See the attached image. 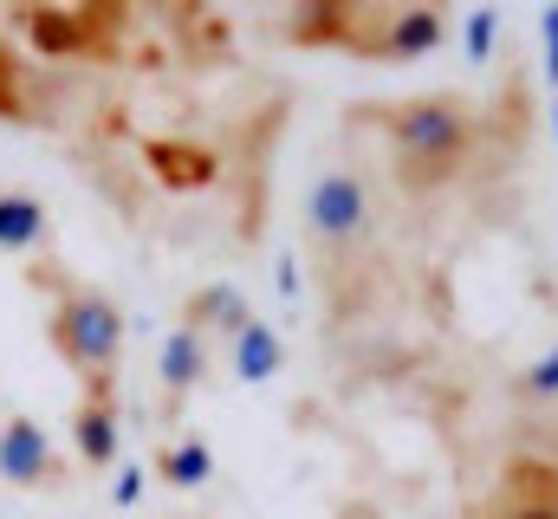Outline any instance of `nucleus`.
Listing matches in <instances>:
<instances>
[{
  "label": "nucleus",
  "instance_id": "obj_16",
  "mask_svg": "<svg viewBox=\"0 0 558 519\" xmlns=\"http://www.w3.org/2000/svg\"><path fill=\"white\" fill-rule=\"evenodd\" d=\"M137 487H143V474H137V468H124V474H118V487H111V494H118V507H131V500H137Z\"/></svg>",
  "mask_w": 558,
  "mask_h": 519
},
{
  "label": "nucleus",
  "instance_id": "obj_7",
  "mask_svg": "<svg viewBox=\"0 0 558 519\" xmlns=\"http://www.w3.org/2000/svg\"><path fill=\"white\" fill-rule=\"evenodd\" d=\"M208 351H215V345H208L195 325H182V318L162 331V345H156V415H162V422H175L182 402L208 384Z\"/></svg>",
  "mask_w": 558,
  "mask_h": 519
},
{
  "label": "nucleus",
  "instance_id": "obj_4",
  "mask_svg": "<svg viewBox=\"0 0 558 519\" xmlns=\"http://www.w3.org/2000/svg\"><path fill=\"white\" fill-rule=\"evenodd\" d=\"M364 234H371V182L338 162L305 189V241L325 260H344Z\"/></svg>",
  "mask_w": 558,
  "mask_h": 519
},
{
  "label": "nucleus",
  "instance_id": "obj_6",
  "mask_svg": "<svg viewBox=\"0 0 558 519\" xmlns=\"http://www.w3.org/2000/svg\"><path fill=\"white\" fill-rule=\"evenodd\" d=\"M474 519H558V461L513 455Z\"/></svg>",
  "mask_w": 558,
  "mask_h": 519
},
{
  "label": "nucleus",
  "instance_id": "obj_15",
  "mask_svg": "<svg viewBox=\"0 0 558 519\" xmlns=\"http://www.w3.org/2000/svg\"><path fill=\"white\" fill-rule=\"evenodd\" d=\"M539 52H546V85L558 98V0H546V13H539Z\"/></svg>",
  "mask_w": 558,
  "mask_h": 519
},
{
  "label": "nucleus",
  "instance_id": "obj_1",
  "mask_svg": "<svg viewBox=\"0 0 558 519\" xmlns=\"http://www.w3.org/2000/svg\"><path fill=\"white\" fill-rule=\"evenodd\" d=\"M351 124L384 130L390 136V156H397V176L403 189H441L468 169L474 156V136H481V118L461 92H422V98H377V105H357Z\"/></svg>",
  "mask_w": 558,
  "mask_h": 519
},
{
  "label": "nucleus",
  "instance_id": "obj_8",
  "mask_svg": "<svg viewBox=\"0 0 558 519\" xmlns=\"http://www.w3.org/2000/svg\"><path fill=\"white\" fill-rule=\"evenodd\" d=\"M118 396H78L72 402V455L78 468L92 474H111L118 468Z\"/></svg>",
  "mask_w": 558,
  "mask_h": 519
},
{
  "label": "nucleus",
  "instance_id": "obj_12",
  "mask_svg": "<svg viewBox=\"0 0 558 519\" xmlns=\"http://www.w3.org/2000/svg\"><path fill=\"white\" fill-rule=\"evenodd\" d=\"M228 364H234L241 384H267V377H279V364H286V345H279V331L267 318H247L234 331V345H228Z\"/></svg>",
  "mask_w": 558,
  "mask_h": 519
},
{
  "label": "nucleus",
  "instance_id": "obj_17",
  "mask_svg": "<svg viewBox=\"0 0 558 519\" xmlns=\"http://www.w3.org/2000/svg\"><path fill=\"white\" fill-rule=\"evenodd\" d=\"M553 130H558V98H553Z\"/></svg>",
  "mask_w": 558,
  "mask_h": 519
},
{
  "label": "nucleus",
  "instance_id": "obj_9",
  "mask_svg": "<svg viewBox=\"0 0 558 519\" xmlns=\"http://www.w3.org/2000/svg\"><path fill=\"white\" fill-rule=\"evenodd\" d=\"M175 318H182V325H195L208 345H234V331L254 318V305H247V292H241V286H221V279H215V286H195V292L182 299V312H175Z\"/></svg>",
  "mask_w": 558,
  "mask_h": 519
},
{
  "label": "nucleus",
  "instance_id": "obj_10",
  "mask_svg": "<svg viewBox=\"0 0 558 519\" xmlns=\"http://www.w3.org/2000/svg\"><path fill=\"white\" fill-rule=\"evenodd\" d=\"M149 474H156V487H169V494H195V487H208V474H215V448H208V435H169V442L156 448Z\"/></svg>",
  "mask_w": 558,
  "mask_h": 519
},
{
  "label": "nucleus",
  "instance_id": "obj_5",
  "mask_svg": "<svg viewBox=\"0 0 558 519\" xmlns=\"http://www.w3.org/2000/svg\"><path fill=\"white\" fill-rule=\"evenodd\" d=\"M65 481H72V468L52 448V435L33 415H7L0 422V487H13V494H52Z\"/></svg>",
  "mask_w": 558,
  "mask_h": 519
},
{
  "label": "nucleus",
  "instance_id": "obj_11",
  "mask_svg": "<svg viewBox=\"0 0 558 519\" xmlns=\"http://www.w3.org/2000/svg\"><path fill=\"white\" fill-rule=\"evenodd\" d=\"M52 241V208L33 189H0V254H33Z\"/></svg>",
  "mask_w": 558,
  "mask_h": 519
},
{
  "label": "nucleus",
  "instance_id": "obj_14",
  "mask_svg": "<svg viewBox=\"0 0 558 519\" xmlns=\"http://www.w3.org/2000/svg\"><path fill=\"white\" fill-rule=\"evenodd\" d=\"M494 26H500L494 7H474V13H468V59H474V65L494 59Z\"/></svg>",
  "mask_w": 558,
  "mask_h": 519
},
{
  "label": "nucleus",
  "instance_id": "obj_13",
  "mask_svg": "<svg viewBox=\"0 0 558 519\" xmlns=\"http://www.w3.org/2000/svg\"><path fill=\"white\" fill-rule=\"evenodd\" d=\"M520 396H533V402H558V345L520 371Z\"/></svg>",
  "mask_w": 558,
  "mask_h": 519
},
{
  "label": "nucleus",
  "instance_id": "obj_3",
  "mask_svg": "<svg viewBox=\"0 0 558 519\" xmlns=\"http://www.w3.org/2000/svg\"><path fill=\"white\" fill-rule=\"evenodd\" d=\"M441 39H448V7L441 0H384V7H371V20H357L351 52L403 65V59L441 52Z\"/></svg>",
  "mask_w": 558,
  "mask_h": 519
},
{
  "label": "nucleus",
  "instance_id": "obj_2",
  "mask_svg": "<svg viewBox=\"0 0 558 519\" xmlns=\"http://www.w3.org/2000/svg\"><path fill=\"white\" fill-rule=\"evenodd\" d=\"M26 279L39 292H52V312H46V338L52 351L65 358V371L78 377V396H118V364H124V305L65 273L59 260H33Z\"/></svg>",
  "mask_w": 558,
  "mask_h": 519
}]
</instances>
